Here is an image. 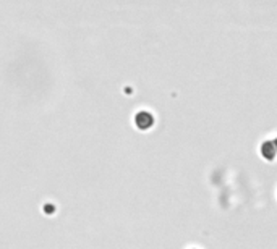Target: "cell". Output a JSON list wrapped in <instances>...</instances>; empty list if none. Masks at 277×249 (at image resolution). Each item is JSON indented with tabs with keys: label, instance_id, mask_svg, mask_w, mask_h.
Segmentation results:
<instances>
[{
	"label": "cell",
	"instance_id": "6da1fadb",
	"mask_svg": "<svg viewBox=\"0 0 277 249\" xmlns=\"http://www.w3.org/2000/svg\"><path fill=\"white\" fill-rule=\"evenodd\" d=\"M135 124H137L139 129H149L154 124V119L151 114L139 112V114H137V117H135Z\"/></svg>",
	"mask_w": 277,
	"mask_h": 249
}]
</instances>
